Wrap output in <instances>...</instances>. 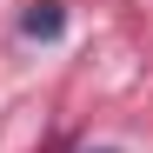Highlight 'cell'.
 Segmentation results:
<instances>
[{
	"label": "cell",
	"mask_w": 153,
	"mask_h": 153,
	"mask_svg": "<svg viewBox=\"0 0 153 153\" xmlns=\"http://www.w3.org/2000/svg\"><path fill=\"white\" fill-rule=\"evenodd\" d=\"M60 27H67L60 0H40V7H27V13H20V33H27V40H60Z\"/></svg>",
	"instance_id": "1"
},
{
	"label": "cell",
	"mask_w": 153,
	"mask_h": 153,
	"mask_svg": "<svg viewBox=\"0 0 153 153\" xmlns=\"http://www.w3.org/2000/svg\"><path fill=\"white\" fill-rule=\"evenodd\" d=\"M100 153H107V146H100Z\"/></svg>",
	"instance_id": "2"
}]
</instances>
